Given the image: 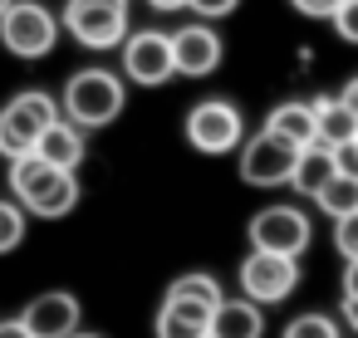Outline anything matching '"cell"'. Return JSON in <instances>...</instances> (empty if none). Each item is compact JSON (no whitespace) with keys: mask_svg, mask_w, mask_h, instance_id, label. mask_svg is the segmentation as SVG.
I'll return each instance as SVG.
<instances>
[{"mask_svg":"<svg viewBox=\"0 0 358 338\" xmlns=\"http://www.w3.org/2000/svg\"><path fill=\"white\" fill-rule=\"evenodd\" d=\"M10 191H15V201H20L30 216H45V221L69 216L74 201H79V182H74V172L45 162L40 152H25V157L10 162Z\"/></svg>","mask_w":358,"mask_h":338,"instance_id":"6da1fadb","label":"cell"},{"mask_svg":"<svg viewBox=\"0 0 358 338\" xmlns=\"http://www.w3.org/2000/svg\"><path fill=\"white\" fill-rule=\"evenodd\" d=\"M221 284L211 274H182L172 279L162 309H157V338H206L211 309L221 304Z\"/></svg>","mask_w":358,"mask_h":338,"instance_id":"7a4b0ae2","label":"cell"},{"mask_svg":"<svg viewBox=\"0 0 358 338\" xmlns=\"http://www.w3.org/2000/svg\"><path fill=\"white\" fill-rule=\"evenodd\" d=\"M123 84L108 69H79L64 84V118H74L79 128H103L123 113Z\"/></svg>","mask_w":358,"mask_h":338,"instance_id":"3957f363","label":"cell"},{"mask_svg":"<svg viewBox=\"0 0 358 338\" xmlns=\"http://www.w3.org/2000/svg\"><path fill=\"white\" fill-rule=\"evenodd\" d=\"M55 118H59V103H55L50 94H40V89L10 98L6 108H0V152H6L10 162L25 157V152H35L40 133H45Z\"/></svg>","mask_w":358,"mask_h":338,"instance_id":"277c9868","label":"cell"},{"mask_svg":"<svg viewBox=\"0 0 358 338\" xmlns=\"http://www.w3.org/2000/svg\"><path fill=\"white\" fill-rule=\"evenodd\" d=\"M55 40H59V20L40 0H10L6 15H0V45L15 59H40L55 50Z\"/></svg>","mask_w":358,"mask_h":338,"instance_id":"5b68a950","label":"cell"},{"mask_svg":"<svg viewBox=\"0 0 358 338\" xmlns=\"http://www.w3.org/2000/svg\"><path fill=\"white\" fill-rule=\"evenodd\" d=\"M64 30L89 50H118L128 40V0H69Z\"/></svg>","mask_w":358,"mask_h":338,"instance_id":"8992f818","label":"cell"},{"mask_svg":"<svg viewBox=\"0 0 358 338\" xmlns=\"http://www.w3.org/2000/svg\"><path fill=\"white\" fill-rule=\"evenodd\" d=\"M245 138V118L236 103L226 98H206L187 113V142L206 157H221V152H236V142Z\"/></svg>","mask_w":358,"mask_h":338,"instance_id":"52a82bcc","label":"cell"},{"mask_svg":"<svg viewBox=\"0 0 358 338\" xmlns=\"http://www.w3.org/2000/svg\"><path fill=\"white\" fill-rule=\"evenodd\" d=\"M299 284V260L294 255H275V250H250L245 265H241V294L255 299L260 309L265 304H280L289 299Z\"/></svg>","mask_w":358,"mask_h":338,"instance_id":"ba28073f","label":"cell"},{"mask_svg":"<svg viewBox=\"0 0 358 338\" xmlns=\"http://www.w3.org/2000/svg\"><path fill=\"white\" fill-rule=\"evenodd\" d=\"M314 240V226L299 206H265L250 221V250H275V255H304Z\"/></svg>","mask_w":358,"mask_h":338,"instance_id":"9c48e42d","label":"cell"},{"mask_svg":"<svg viewBox=\"0 0 358 338\" xmlns=\"http://www.w3.org/2000/svg\"><path fill=\"white\" fill-rule=\"evenodd\" d=\"M123 74L143 89H157L167 79H177V59H172V35L143 30L123 40Z\"/></svg>","mask_w":358,"mask_h":338,"instance_id":"30bf717a","label":"cell"},{"mask_svg":"<svg viewBox=\"0 0 358 338\" xmlns=\"http://www.w3.org/2000/svg\"><path fill=\"white\" fill-rule=\"evenodd\" d=\"M294 157H299V147L265 128L260 138L245 142V152H241V177H245L250 186H289Z\"/></svg>","mask_w":358,"mask_h":338,"instance_id":"8fae6325","label":"cell"},{"mask_svg":"<svg viewBox=\"0 0 358 338\" xmlns=\"http://www.w3.org/2000/svg\"><path fill=\"white\" fill-rule=\"evenodd\" d=\"M20 318L35 338H69V333H79V299L64 289H50V294L30 299V309Z\"/></svg>","mask_w":358,"mask_h":338,"instance_id":"7c38bea8","label":"cell"},{"mask_svg":"<svg viewBox=\"0 0 358 338\" xmlns=\"http://www.w3.org/2000/svg\"><path fill=\"white\" fill-rule=\"evenodd\" d=\"M172 59H177V74H187V79L216 74V64H221V40H216V30H206V25H182V30L172 35Z\"/></svg>","mask_w":358,"mask_h":338,"instance_id":"4fadbf2b","label":"cell"},{"mask_svg":"<svg viewBox=\"0 0 358 338\" xmlns=\"http://www.w3.org/2000/svg\"><path fill=\"white\" fill-rule=\"evenodd\" d=\"M260 333H265V318L255 299H221L211 309L206 338H260Z\"/></svg>","mask_w":358,"mask_h":338,"instance_id":"5bb4252c","label":"cell"},{"mask_svg":"<svg viewBox=\"0 0 358 338\" xmlns=\"http://www.w3.org/2000/svg\"><path fill=\"white\" fill-rule=\"evenodd\" d=\"M35 152H40L45 162H55V167L74 172V167L84 162V128H79L74 118H55V123H50V128L40 133Z\"/></svg>","mask_w":358,"mask_h":338,"instance_id":"9a60e30c","label":"cell"},{"mask_svg":"<svg viewBox=\"0 0 358 338\" xmlns=\"http://www.w3.org/2000/svg\"><path fill=\"white\" fill-rule=\"evenodd\" d=\"M358 138V113L343 103V98H324V103H314V142H324V147H343V142H353Z\"/></svg>","mask_w":358,"mask_h":338,"instance_id":"2e32d148","label":"cell"},{"mask_svg":"<svg viewBox=\"0 0 358 338\" xmlns=\"http://www.w3.org/2000/svg\"><path fill=\"white\" fill-rule=\"evenodd\" d=\"M338 172V162H334V147H324V142H309V147H299V157H294V172H289V186L299 191V196H314L329 177Z\"/></svg>","mask_w":358,"mask_h":338,"instance_id":"e0dca14e","label":"cell"},{"mask_svg":"<svg viewBox=\"0 0 358 338\" xmlns=\"http://www.w3.org/2000/svg\"><path fill=\"white\" fill-rule=\"evenodd\" d=\"M265 128H270V133H280V138H285V142H294V147H309V142H314V103L289 98V103H280V108L265 118Z\"/></svg>","mask_w":358,"mask_h":338,"instance_id":"ac0fdd59","label":"cell"},{"mask_svg":"<svg viewBox=\"0 0 358 338\" xmlns=\"http://www.w3.org/2000/svg\"><path fill=\"white\" fill-rule=\"evenodd\" d=\"M314 201H319V211L324 216H348V211H358V177H348V172H334L319 191H314Z\"/></svg>","mask_w":358,"mask_h":338,"instance_id":"d6986e66","label":"cell"},{"mask_svg":"<svg viewBox=\"0 0 358 338\" xmlns=\"http://www.w3.org/2000/svg\"><path fill=\"white\" fill-rule=\"evenodd\" d=\"M25 206L20 201H0V255H10L20 240H25Z\"/></svg>","mask_w":358,"mask_h":338,"instance_id":"ffe728a7","label":"cell"},{"mask_svg":"<svg viewBox=\"0 0 358 338\" xmlns=\"http://www.w3.org/2000/svg\"><path fill=\"white\" fill-rule=\"evenodd\" d=\"M285 338H338V323H334L329 314H299V318L285 328Z\"/></svg>","mask_w":358,"mask_h":338,"instance_id":"44dd1931","label":"cell"},{"mask_svg":"<svg viewBox=\"0 0 358 338\" xmlns=\"http://www.w3.org/2000/svg\"><path fill=\"white\" fill-rule=\"evenodd\" d=\"M334 245H338L343 260H358V211H348V216L334 221Z\"/></svg>","mask_w":358,"mask_h":338,"instance_id":"7402d4cb","label":"cell"},{"mask_svg":"<svg viewBox=\"0 0 358 338\" xmlns=\"http://www.w3.org/2000/svg\"><path fill=\"white\" fill-rule=\"evenodd\" d=\"M329 20H334V30H338V40H348V45H358V0H338V10H334Z\"/></svg>","mask_w":358,"mask_h":338,"instance_id":"603a6c76","label":"cell"},{"mask_svg":"<svg viewBox=\"0 0 358 338\" xmlns=\"http://www.w3.org/2000/svg\"><path fill=\"white\" fill-rule=\"evenodd\" d=\"M187 10L201 15V20H221V15L236 10V0H187Z\"/></svg>","mask_w":358,"mask_h":338,"instance_id":"cb8c5ba5","label":"cell"},{"mask_svg":"<svg viewBox=\"0 0 358 338\" xmlns=\"http://www.w3.org/2000/svg\"><path fill=\"white\" fill-rule=\"evenodd\" d=\"M289 6H294L299 15H309V20H329V15L338 10V0H289Z\"/></svg>","mask_w":358,"mask_h":338,"instance_id":"d4e9b609","label":"cell"},{"mask_svg":"<svg viewBox=\"0 0 358 338\" xmlns=\"http://www.w3.org/2000/svg\"><path fill=\"white\" fill-rule=\"evenodd\" d=\"M334 162H338V172L358 177V142H343V147H334Z\"/></svg>","mask_w":358,"mask_h":338,"instance_id":"484cf974","label":"cell"},{"mask_svg":"<svg viewBox=\"0 0 358 338\" xmlns=\"http://www.w3.org/2000/svg\"><path fill=\"white\" fill-rule=\"evenodd\" d=\"M0 338H35L25 328V318H0Z\"/></svg>","mask_w":358,"mask_h":338,"instance_id":"4316f807","label":"cell"},{"mask_svg":"<svg viewBox=\"0 0 358 338\" xmlns=\"http://www.w3.org/2000/svg\"><path fill=\"white\" fill-rule=\"evenodd\" d=\"M343 323L358 333V294H343Z\"/></svg>","mask_w":358,"mask_h":338,"instance_id":"83f0119b","label":"cell"},{"mask_svg":"<svg viewBox=\"0 0 358 338\" xmlns=\"http://www.w3.org/2000/svg\"><path fill=\"white\" fill-rule=\"evenodd\" d=\"M343 294H358V260H348L343 270Z\"/></svg>","mask_w":358,"mask_h":338,"instance_id":"f1b7e54d","label":"cell"},{"mask_svg":"<svg viewBox=\"0 0 358 338\" xmlns=\"http://www.w3.org/2000/svg\"><path fill=\"white\" fill-rule=\"evenodd\" d=\"M338 98H343V103H348V108H353V113H358V74H353V79H348V84H343V94H338Z\"/></svg>","mask_w":358,"mask_h":338,"instance_id":"f546056e","label":"cell"},{"mask_svg":"<svg viewBox=\"0 0 358 338\" xmlns=\"http://www.w3.org/2000/svg\"><path fill=\"white\" fill-rule=\"evenodd\" d=\"M148 6H152V10H162V15H167V10H182V6H187V0H148Z\"/></svg>","mask_w":358,"mask_h":338,"instance_id":"4dcf8cb0","label":"cell"},{"mask_svg":"<svg viewBox=\"0 0 358 338\" xmlns=\"http://www.w3.org/2000/svg\"><path fill=\"white\" fill-rule=\"evenodd\" d=\"M69 338H99V333H69Z\"/></svg>","mask_w":358,"mask_h":338,"instance_id":"1f68e13d","label":"cell"},{"mask_svg":"<svg viewBox=\"0 0 358 338\" xmlns=\"http://www.w3.org/2000/svg\"><path fill=\"white\" fill-rule=\"evenodd\" d=\"M6 6H10V0H0V15H6Z\"/></svg>","mask_w":358,"mask_h":338,"instance_id":"d6a6232c","label":"cell"},{"mask_svg":"<svg viewBox=\"0 0 358 338\" xmlns=\"http://www.w3.org/2000/svg\"><path fill=\"white\" fill-rule=\"evenodd\" d=\"M353 142H358V138H353Z\"/></svg>","mask_w":358,"mask_h":338,"instance_id":"836d02e7","label":"cell"}]
</instances>
